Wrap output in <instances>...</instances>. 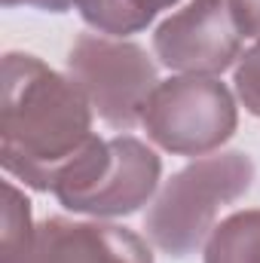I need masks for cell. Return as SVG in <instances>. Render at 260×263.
I'll list each match as a JSON object with an SVG mask.
<instances>
[{"mask_svg": "<svg viewBox=\"0 0 260 263\" xmlns=\"http://www.w3.org/2000/svg\"><path fill=\"white\" fill-rule=\"evenodd\" d=\"M236 28L242 37L260 40V0H230Z\"/></svg>", "mask_w": 260, "mask_h": 263, "instance_id": "obj_12", "label": "cell"}, {"mask_svg": "<svg viewBox=\"0 0 260 263\" xmlns=\"http://www.w3.org/2000/svg\"><path fill=\"white\" fill-rule=\"evenodd\" d=\"M233 83H236V95H239L242 107L251 117H260V40L239 55Z\"/></svg>", "mask_w": 260, "mask_h": 263, "instance_id": "obj_11", "label": "cell"}, {"mask_svg": "<svg viewBox=\"0 0 260 263\" xmlns=\"http://www.w3.org/2000/svg\"><path fill=\"white\" fill-rule=\"evenodd\" d=\"M254 184V162L242 150L202 156L175 172L147 208V239L169 257H190L199 251L224 205L242 199Z\"/></svg>", "mask_w": 260, "mask_h": 263, "instance_id": "obj_2", "label": "cell"}, {"mask_svg": "<svg viewBox=\"0 0 260 263\" xmlns=\"http://www.w3.org/2000/svg\"><path fill=\"white\" fill-rule=\"evenodd\" d=\"M159 65L190 77H217L242 55L230 0H190L153 31Z\"/></svg>", "mask_w": 260, "mask_h": 263, "instance_id": "obj_6", "label": "cell"}, {"mask_svg": "<svg viewBox=\"0 0 260 263\" xmlns=\"http://www.w3.org/2000/svg\"><path fill=\"white\" fill-rule=\"evenodd\" d=\"M141 126L147 138L175 156H208L233 138L239 110L233 92L214 77L159 80L147 98Z\"/></svg>", "mask_w": 260, "mask_h": 263, "instance_id": "obj_4", "label": "cell"}, {"mask_svg": "<svg viewBox=\"0 0 260 263\" xmlns=\"http://www.w3.org/2000/svg\"><path fill=\"white\" fill-rule=\"evenodd\" d=\"M34 220H31V202L25 193L3 181V236H0V263H18L31 242H34Z\"/></svg>", "mask_w": 260, "mask_h": 263, "instance_id": "obj_10", "label": "cell"}, {"mask_svg": "<svg viewBox=\"0 0 260 263\" xmlns=\"http://www.w3.org/2000/svg\"><path fill=\"white\" fill-rule=\"evenodd\" d=\"M178 0H73V9L89 28L107 37H129L144 31L162 9Z\"/></svg>", "mask_w": 260, "mask_h": 263, "instance_id": "obj_8", "label": "cell"}, {"mask_svg": "<svg viewBox=\"0 0 260 263\" xmlns=\"http://www.w3.org/2000/svg\"><path fill=\"white\" fill-rule=\"evenodd\" d=\"M202 263H260V208L224 217L205 242Z\"/></svg>", "mask_w": 260, "mask_h": 263, "instance_id": "obj_9", "label": "cell"}, {"mask_svg": "<svg viewBox=\"0 0 260 263\" xmlns=\"http://www.w3.org/2000/svg\"><path fill=\"white\" fill-rule=\"evenodd\" d=\"M162 162L153 147L132 135L92 138L59 175L52 196L73 214L126 217L156 196Z\"/></svg>", "mask_w": 260, "mask_h": 263, "instance_id": "obj_3", "label": "cell"}, {"mask_svg": "<svg viewBox=\"0 0 260 263\" xmlns=\"http://www.w3.org/2000/svg\"><path fill=\"white\" fill-rule=\"evenodd\" d=\"M92 104L83 89L37 55H3L0 162L9 178L52 193L59 175L95 138Z\"/></svg>", "mask_w": 260, "mask_h": 263, "instance_id": "obj_1", "label": "cell"}, {"mask_svg": "<svg viewBox=\"0 0 260 263\" xmlns=\"http://www.w3.org/2000/svg\"><path fill=\"white\" fill-rule=\"evenodd\" d=\"M6 9L12 6H31V9H43V12H67L73 6V0H3Z\"/></svg>", "mask_w": 260, "mask_h": 263, "instance_id": "obj_13", "label": "cell"}, {"mask_svg": "<svg viewBox=\"0 0 260 263\" xmlns=\"http://www.w3.org/2000/svg\"><path fill=\"white\" fill-rule=\"evenodd\" d=\"M67 77L83 89L95 117L120 132L141 126L147 98L159 86L147 49L107 34H80L73 40Z\"/></svg>", "mask_w": 260, "mask_h": 263, "instance_id": "obj_5", "label": "cell"}, {"mask_svg": "<svg viewBox=\"0 0 260 263\" xmlns=\"http://www.w3.org/2000/svg\"><path fill=\"white\" fill-rule=\"evenodd\" d=\"M18 263H153V254L129 227L46 217Z\"/></svg>", "mask_w": 260, "mask_h": 263, "instance_id": "obj_7", "label": "cell"}]
</instances>
